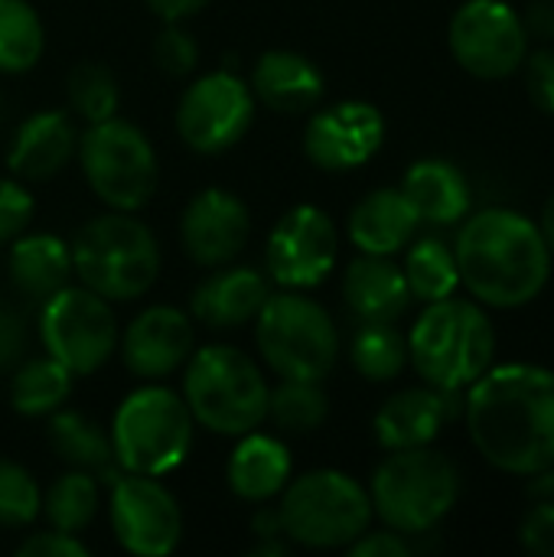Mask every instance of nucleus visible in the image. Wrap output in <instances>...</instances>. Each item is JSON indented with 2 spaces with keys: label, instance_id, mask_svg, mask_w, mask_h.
Wrapping results in <instances>:
<instances>
[{
  "label": "nucleus",
  "instance_id": "29",
  "mask_svg": "<svg viewBox=\"0 0 554 557\" xmlns=\"http://www.w3.org/2000/svg\"><path fill=\"white\" fill-rule=\"evenodd\" d=\"M72 379L75 375L62 362H56L52 356L29 359L26 366H20L13 372L10 405L23 418H49L52 411H59L69 401Z\"/></svg>",
  "mask_w": 554,
  "mask_h": 557
},
{
  "label": "nucleus",
  "instance_id": "37",
  "mask_svg": "<svg viewBox=\"0 0 554 557\" xmlns=\"http://www.w3.org/2000/svg\"><path fill=\"white\" fill-rule=\"evenodd\" d=\"M153 62L170 78H183V75L196 72L199 46L180 23H167V29L157 33V39H153Z\"/></svg>",
  "mask_w": 554,
  "mask_h": 557
},
{
  "label": "nucleus",
  "instance_id": "27",
  "mask_svg": "<svg viewBox=\"0 0 554 557\" xmlns=\"http://www.w3.org/2000/svg\"><path fill=\"white\" fill-rule=\"evenodd\" d=\"M46 437L56 450V457L72 467V470H85L91 473L98 483L111 486L124 470L118 467L114 447H111V434H104V428L98 421H91L82 411H52L49 414V428Z\"/></svg>",
  "mask_w": 554,
  "mask_h": 557
},
{
  "label": "nucleus",
  "instance_id": "30",
  "mask_svg": "<svg viewBox=\"0 0 554 557\" xmlns=\"http://www.w3.org/2000/svg\"><path fill=\"white\" fill-rule=\"evenodd\" d=\"M405 281L411 290V300L434 304L444 297H454L460 287L457 255L441 238H418L405 255Z\"/></svg>",
  "mask_w": 554,
  "mask_h": 557
},
{
  "label": "nucleus",
  "instance_id": "46",
  "mask_svg": "<svg viewBox=\"0 0 554 557\" xmlns=\"http://www.w3.org/2000/svg\"><path fill=\"white\" fill-rule=\"evenodd\" d=\"M251 529H255V535H258L261 542H264V539H284V529H281V516H278V509H261V512L255 516Z\"/></svg>",
  "mask_w": 554,
  "mask_h": 557
},
{
  "label": "nucleus",
  "instance_id": "12",
  "mask_svg": "<svg viewBox=\"0 0 554 557\" xmlns=\"http://www.w3.org/2000/svg\"><path fill=\"white\" fill-rule=\"evenodd\" d=\"M529 33L519 10L506 0H467L451 16L447 46L454 62L483 82H503L516 75L529 55Z\"/></svg>",
  "mask_w": 554,
  "mask_h": 557
},
{
  "label": "nucleus",
  "instance_id": "15",
  "mask_svg": "<svg viewBox=\"0 0 554 557\" xmlns=\"http://www.w3.org/2000/svg\"><path fill=\"white\" fill-rule=\"evenodd\" d=\"M340 258L336 222L320 206H294L268 235V271L287 290H310L330 277Z\"/></svg>",
  "mask_w": 554,
  "mask_h": 557
},
{
  "label": "nucleus",
  "instance_id": "18",
  "mask_svg": "<svg viewBox=\"0 0 554 557\" xmlns=\"http://www.w3.org/2000/svg\"><path fill=\"white\" fill-rule=\"evenodd\" d=\"M193 356V323L176 307H147L121 336V359L131 375L160 382L176 375Z\"/></svg>",
  "mask_w": 554,
  "mask_h": 557
},
{
  "label": "nucleus",
  "instance_id": "8",
  "mask_svg": "<svg viewBox=\"0 0 554 557\" xmlns=\"http://www.w3.org/2000/svg\"><path fill=\"white\" fill-rule=\"evenodd\" d=\"M193 431L186 398L163 385H140L114 411L111 447L124 473L167 476L189 457Z\"/></svg>",
  "mask_w": 554,
  "mask_h": 557
},
{
  "label": "nucleus",
  "instance_id": "3",
  "mask_svg": "<svg viewBox=\"0 0 554 557\" xmlns=\"http://www.w3.org/2000/svg\"><path fill=\"white\" fill-rule=\"evenodd\" d=\"M496 356V330L473 297H444L424 307L408 333V362L424 385L467 392Z\"/></svg>",
  "mask_w": 554,
  "mask_h": 557
},
{
  "label": "nucleus",
  "instance_id": "39",
  "mask_svg": "<svg viewBox=\"0 0 554 557\" xmlns=\"http://www.w3.org/2000/svg\"><path fill=\"white\" fill-rule=\"evenodd\" d=\"M526 91L532 104L554 117V46H539L526 55Z\"/></svg>",
  "mask_w": 554,
  "mask_h": 557
},
{
  "label": "nucleus",
  "instance_id": "47",
  "mask_svg": "<svg viewBox=\"0 0 554 557\" xmlns=\"http://www.w3.org/2000/svg\"><path fill=\"white\" fill-rule=\"evenodd\" d=\"M526 480H529V496L535 503L554 499V463L545 467V470H539V473H532V476H526Z\"/></svg>",
  "mask_w": 554,
  "mask_h": 557
},
{
  "label": "nucleus",
  "instance_id": "1",
  "mask_svg": "<svg viewBox=\"0 0 554 557\" xmlns=\"http://www.w3.org/2000/svg\"><path fill=\"white\" fill-rule=\"evenodd\" d=\"M477 454L500 473L532 476L554 463V372L532 362L490 366L464 398Z\"/></svg>",
  "mask_w": 554,
  "mask_h": 557
},
{
  "label": "nucleus",
  "instance_id": "45",
  "mask_svg": "<svg viewBox=\"0 0 554 557\" xmlns=\"http://www.w3.org/2000/svg\"><path fill=\"white\" fill-rule=\"evenodd\" d=\"M209 0H147L150 13L167 20V23H183L189 16H196Z\"/></svg>",
  "mask_w": 554,
  "mask_h": 557
},
{
  "label": "nucleus",
  "instance_id": "9",
  "mask_svg": "<svg viewBox=\"0 0 554 557\" xmlns=\"http://www.w3.org/2000/svg\"><path fill=\"white\" fill-rule=\"evenodd\" d=\"M255 343L264 366L281 379L323 382L340 359V330L327 307L287 287L258 310Z\"/></svg>",
  "mask_w": 554,
  "mask_h": 557
},
{
  "label": "nucleus",
  "instance_id": "40",
  "mask_svg": "<svg viewBox=\"0 0 554 557\" xmlns=\"http://www.w3.org/2000/svg\"><path fill=\"white\" fill-rule=\"evenodd\" d=\"M519 542L529 555L554 557V499L535 503L522 525H519Z\"/></svg>",
  "mask_w": 554,
  "mask_h": 557
},
{
  "label": "nucleus",
  "instance_id": "38",
  "mask_svg": "<svg viewBox=\"0 0 554 557\" xmlns=\"http://www.w3.org/2000/svg\"><path fill=\"white\" fill-rule=\"evenodd\" d=\"M33 196L26 193L23 180L16 176H0V245L13 242L16 235L26 232L33 219Z\"/></svg>",
  "mask_w": 554,
  "mask_h": 557
},
{
  "label": "nucleus",
  "instance_id": "41",
  "mask_svg": "<svg viewBox=\"0 0 554 557\" xmlns=\"http://www.w3.org/2000/svg\"><path fill=\"white\" fill-rule=\"evenodd\" d=\"M20 557H88V545L72 535V532H59V529H46L36 532L29 539H23V545L16 548Z\"/></svg>",
  "mask_w": 554,
  "mask_h": 557
},
{
  "label": "nucleus",
  "instance_id": "42",
  "mask_svg": "<svg viewBox=\"0 0 554 557\" xmlns=\"http://www.w3.org/2000/svg\"><path fill=\"white\" fill-rule=\"evenodd\" d=\"M346 552L353 557H408L415 555V545L408 542V535L395 529H385V532L366 529Z\"/></svg>",
  "mask_w": 554,
  "mask_h": 557
},
{
  "label": "nucleus",
  "instance_id": "2",
  "mask_svg": "<svg viewBox=\"0 0 554 557\" xmlns=\"http://www.w3.org/2000/svg\"><path fill=\"white\" fill-rule=\"evenodd\" d=\"M454 255L460 284L487 310L529 307L552 281L554 258L539 222L506 206L467 215Z\"/></svg>",
  "mask_w": 554,
  "mask_h": 557
},
{
  "label": "nucleus",
  "instance_id": "17",
  "mask_svg": "<svg viewBox=\"0 0 554 557\" xmlns=\"http://www.w3.org/2000/svg\"><path fill=\"white\" fill-rule=\"evenodd\" d=\"M251 238L248 206L229 189H202L196 193L180 215V242L183 251L199 268L232 264Z\"/></svg>",
  "mask_w": 554,
  "mask_h": 557
},
{
  "label": "nucleus",
  "instance_id": "13",
  "mask_svg": "<svg viewBox=\"0 0 554 557\" xmlns=\"http://www.w3.org/2000/svg\"><path fill=\"white\" fill-rule=\"evenodd\" d=\"M255 104L251 85L242 75L229 69L209 72L183 91L176 104V134L196 153H225L248 134Z\"/></svg>",
  "mask_w": 554,
  "mask_h": 557
},
{
  "label": "nucleus",
  "instance_id": "44",
  "mask_svg": "<svg viewBox=\"0 0 554 557\" xmlns=\"http://www.w3.org/2000/svg\"><path fill=\"white\" fill-rule=\"evenodd\" d=\"M529 39L554 46V0H529V7L519 13Z\"/></svg>",
  "mask_w": 554,
  "mask_h": 557
},
{
  "label": "nucleus",
  "instance_id": "19",
  "mask_svg": "<svg viewBox=\"0 0 554 557\" xmlns=\"http://www.w3.org/2000/svg\"><path fill=\"white\" fill-rule=\"evenodd\" d=\"M464 392H441V388H405L392 395L372 421L376 441L385 450H411L428 447L438 441L444 424L464 411Z\"/></svg>",
  "mask_w": 554,
  "mask_h": 557
},
{
  "label": "nucleus",
  "instance_id": "26",
  "mask_svg": "<svg viewBox=\"0 0 554 557\" xmlns=\"http://www.w3.org/2000/svg\"><path fill=\"white\" fill-rule=\"evenodd\" d=\"M402 193L408 196L421 222L441 225V228L464 222L473 202L470 180L464 176V170L438 157L411 163L402 180Z\"/></svg>",
  "mask_w": 554,
  "mask_h": 557
},
{
  "label": "nucleus",
  "instance_id": "48",
  "mask_svg": "<svg viewBox=\"0 0 554 557\" xmlns=\"http://www.w3.org/2000/svg\"><path fill=\"white\" fill-rule=\"evenodd\" d=\"M539 228H542V235H545V242H549V251H552V258H554V193L549 196L545 209H542Z\"/></svg>",
  "mask_w": 554,
  "mask_h": 557
},
{
  "label": "nucleus",
  "instance_id": "31",
  "mask_svg": "<svg viewBox=\"0 0 554 557\" xmlns=\"http://www.w3.org/2000/svg\"><path fill=\"white\" fill-rule=\"evenodd\" d=\"M98 506H101V483L85 470H69L42 493L39 516H46L49 529L78 535L95 522Z\"/></svg>",
  "mask_w": 554,
  "mask_h": 557
},
{
  "label": "nucleus",
  "instance_id": "11",
  "mask_svg": "<svg viewBox=\"0 0 554 557\" xmlns=\"http://www.w3.org/2000/svg\"><path fill=\"white\" fill-rule=\"evenodd\" d=\"M39 339L46 356L62 362L75 379L95 375L118 349V323L108 300L95 290L62 287L42 300Z\"/></svg>",
  "mask_w": 554,
  "mask_h": 557
},
{
  "label": "nucleus",
  "instance_id": "20",
  "mask_svg": "<svg viewBox=\"0 0 554 557\" xmlns=\"http://www.w3.org/2000/svg\"><path fill=\"white\" fill-rule=\"evenodd\" d=\"M78 153V131L65 111H36L26 117L10 147L7 166L23 183H46L59 176Z\"/></svg>",
  "mask_w": 554,
  "mask_h": 557
},
{
  "label": "nucleus",
  "instance_id": "22",
  "mask_svg": "<svg viewBox=\"0 0 554 557\" xmlns=\"http://www.w3.org/2000/svg\"><path fill=\"white\" fill-rule=\"evenodd\" d=\"M343 297L362 323H398L411 304L405 271L382 255H362L346 268Z\"/></svg>",
  "mask_w": 554,
  "mask_h": 557
},
{
  "label": "nucleus",
  "instance_id": "28",
  "mask_svg": "<svg viewBox=\"0 0 554 557\" xmlns=\"http://www.w3.org/2000/svg\"><path fill=\"white\" fill-rule=\"evenodd\" d=\"M75 274L72 268V245L49 232H23L13 238L10 248V281L29 300H46L69 284Z\"/></svg>",
  "mask_w": 554,
  "mask_h": 557
},
{
  "label": "nucleus",
  "instance_id": "43",
  "mask_svg": "<svg viewBox=\"0 0 554 557\" xmlns=\"http://www.w3.org/2000/svg\"><path fill=\"white\" fill-rule=\"evenodd\" d=\"M23 343H26L23 317L13 307L0 304V372L10 369L23 356Z\"/></svg>",
  "mask_w": 554,
  "mask_h": 557
},
{
  "label": "nucleus",
  "instance_id": "23",
  "mask_svg": "<svg viewBox=\"0 0 554 557\" xmlns=\"http://www.w3.org/2000/svg\"><path fill=\"white\" fill-rule=\"evenodd\" d=\"M251 95L274 114H300L323 98V72L300 52L271 49L255 62Z\"/></svg>",
  "mask_w": 554,
  "mask_h": 557
},
{
  "label": "nucleus",
  "instance_id": "34",
  "mask_svg": "<svg viewBox=\"0 0 554 557\" xmlns=\"http://www.w3.org/2000/svg\"><path fill=\"white\" fill-rule=\"evenodd\" d=\"M327 414H330V398L320 382L281 379V385L268 395V418L284 434H313L323 428Z\"/></svg>",
  "mask_w": 554,
  "mask_h": 557
},
{
  "label": "nucleus",
  "instance_id": "25",
  "mask_svg": "<svg viewBox=\"0 0 554 557\" xmlns=\"http://www.w3.org/2000/svg\"><path fill=\"white\" fill-rule=\"evenodd\" d=\"M291 470H294V460H291L287 444L271 434H258L255 428L238 437L225 467V480L238 499L271 503L291 483Z\"/></svg>",
  "mask_w": 554,
  "mask_h": 557
},
{
  "label": "nucleus",
  "instance_id": "36",
  "mask_svg": "<svg viewBox=\"0 0 554 557\" xmlns=\"http://www.w3.org/2000/svg\"><path fill=\"white\" fill-rule=\"evenodd\" d=\"M42 512V493L26 467L0 460V529H29Z\"/></svg>",
  "mask_w": 554,
  "mask_h": 557
},
{
  "label": "nucleus",
  "instance_id": "6",
  "mask_svg": "<svg viewBox=\"0 0 554 557\" xmlns=\"http://www.w3.org/2000/svg\"><path fill=\"white\" fill-rule=\"evenodd\" d=\"M72 268L78 281L111 300L144 297L160 277V245L134 212H104L72 238Z\"/></svg>",
  "mask_w": 554,
  "mask_h": 557
},
{
  "label": "nucleus",
  "instance_id": "21",
  "mask_svg": "<svg viewBox=\"0 0 554 557\" xmlns=\"http://www.w3.org/2000/svg\"><path fill=\"white\" fill-rule=\"evenodd\" d=\"M271 297V287L261 271L222 264L212 268V274L193 290L189 310L193 317L209 330H235L245 323H255L258 310Z\"/></svg>",
  "mask_w": 554,
  "mask_h": 557
},
{
  "label": "nucleus",
  "instance_id": "35",
  "mask_svg": "<svg viewBox=\"0 0 554 557\" xmlns=\"http://www.w3.org/2000/svg\"><path fill=\"white\" fill-rule=\"evenodd\" d=\"M65 91H69L72 114H78L85 124H98V121H108V117L118 114L121 88H118L114 72L108 65H101V62L72 65Z\"/></svg>",
  "mask_w": 554,
  "mask_h": 557
},
{
  "label": "nucleus",
  "instance_id": "33",
  "mask_svg": "<svg viewBox=\"0 0 554 557\" xmlns=\"http://www.w3.org/2000/svg\"><path fill=\"white\" fill-rule=\"evenodd\" d=\"M349 359L366 382H392L408 366V336L395 323H362L353 336Z\"/></svg>",
  "mask_w": 554,
  "mask_h": 557
},
{
  "label": "nucleus",
  "instance_id": "32",
  "mask_svg": "<svg viewBox=\"0 0 554 557\" xmlns=\"http://www.w3.org/2000/svg\"><path fill=\"white\" fill-rule=\"evenodd\" d=\"M46 49V29L29 0H0V72H29Z\"/></svg>",
  "mask_w": 554,
  "mask_h": 557
},
{
  "label": "nucleus",
  "instance_id": "4",
  "mask_svg": "<svg viewBox=\"0 0 554 557\" xmlns=\"http://www.w3.org/2000/svg\"><path fill=\"white\" fill-rule=\"evenodd\" d=\"M369 499L385 529H395L408 539L428 535L454 512L460 499V470L431 444L389 450L372 473Z\"/></svg>",
  "mask_w": 554,
  "mask_h": 557
},
{
  "label": "nucleus",
  "instance_id": "5",
  "mask_svg": "<svg viewBox=\"0 0 554 557\" xmlns=\"http://www.w3.org/2000/svg\"><path fill=\"white\" fill-rule=\"evenodd\" d=\"M183 398L199 428L219 437H242L268 418V382L251 356L235 346L193 349L183 366Z\"/></svg>",
  "mask_w": 554,
  "mask_h": 557
},
{
  "label": "nucleus",
  "instance_id": "24",
  "mask_svg": "<svg viewBox=\"0 0 554 557\" xmlns=\"http://www.w3.org/2000/svg\"><path fill=\"white\" fill-rule=\"evenodd\" d=\"M421 219L402 189H372L349 212V238L362 255L392 258L415 242Z\"/></svg>",
  "mask_w": 554,
  "mask_h": 557
},
{
  "label": "nucleus",
  "instance_id": "7",
  "mask_svg": "<svg viewBox=\"0 0 554 557\" xmlns=\"http://www.w3.org/2000/svg\"><path fill=\"white\" fill-rule=\"evenodd\" d=\"M278 516L284 539L313 552L349 548L376 519L369 490L343 470H310L287 483Z\"/></svg>",
  "mask_w": 554,
  "mask_h": 557
},
{
  "label": "nucleus",
  "instance_id": "14",
  "mask_svg": "<svg viewBox=\"0 0 554 557\" xmlns=\"http://www.w3.org/2000/svg\"><path fill=\"white\" fill-rule=\"evenodd\" d=\"M111 529L127 555L167 557L183 542V512L160 476L121 473L111 483Z\"/></svg>",
  "mask_w": 554,
  "mask_h": 557
},
{
  "label": "nucleus",
  "instance_id": "16",
  "mask_svg": "<svg viewBox=\"0 0 554 557\" xmlns=\"http://www.w3.org/2000/svg\"><path fill=\"white\" fill-rule=\"evenodd\" d=\"M385 144V117L369 101H336L317 111L304 131V153L327 173H346L369 163Z\"/></svg>",
  "mask_w": 554,
  "mask_h": 557
},
{
  "label": "nucleus",
  "instance_id": "10",
  "mask_svg": "<svg viewBox=\"0 0 554 557\" xmlns=\"http://www.w3.org/2000/svg\"><path fill=\"white\" fill-rule=\"evenodd\" d=\"M78 160L91 193L114 212H137L157 193L160 163L153 144L140 127L118 114L88 124L78 140Z\"/></svg>",
  "mask_w": 554,
  "mask_h": 557
}]
</instances>
